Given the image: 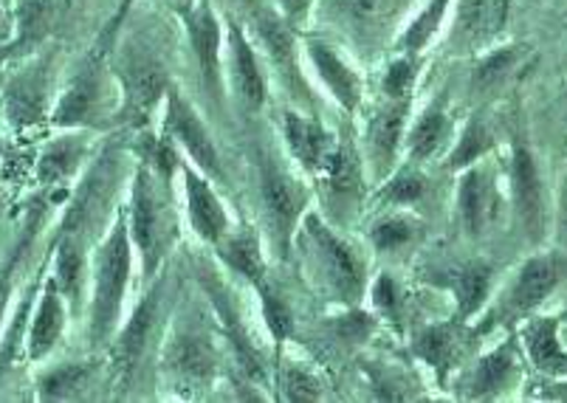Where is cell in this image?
Returning a JSON list of instances; mask_svg holds the SVG:
<instances>
[{"instance_id":"cell-11","label":"cell","mask_w":567,"mask_h":403,"mask_svg":"<svg viewBox=\"0 0 567 403\" xmlns=\"http://www.w3.org/2000/svg\"><path fill=\"white\" fill-rule=\"evenodd\" d=\"M215 350L200 335H175L167 348V366L187 386H204L215 375Z\"/></svg>"},{"instance_id":"cell-9","label":"cell","mask_w":567,"mask_h":403,"mask_svg":"<svg viewBox=\"0 0 567 403\" xmlns=\"http://www.w3.org/2000/svg\"><path fill=\"white\" fill-rule=\"evenodd\" d=\"M122 82H125L127 107L138 118L147 116L169 87L164 69L151 56H133L127 69L122 71Z\"/></svg>"},{"instance_id":"cell-41","label":"cell","mask_w":567,"mask_h":403,"mask_svg":"<svg viewBox=\"0 0 567 403\" xmlns=\"http://www.w3.org/2000/svg\"><path fill=\"white\" fill-rule=\"evenodd\" d=\"M368 333H370V319L362 317V313H355V317H348L342 322V335L348 341H362Z\"/></svg>"},{"instance_id":"cell-3","label":"cell","mask_w":567,"mask_h":403,"mask_svg":"<svg viewBox=\"0 0 567 403\" xmlns=\"http://www.w3.org/2000/svg\"><path fill=\"white\" fill-rule=\"evenodd\" d=\"M175 231V217L167 198L147 169H138L133 186V240L144 255V268L153 271Z\"/></svg>"},{"instance_id":"cell-21","label":"cell","mask_w":567,"mask_h":403,"mask_svg":"<svg viewBox=\"0 0 567 403\" xmlns=\"http://www.w3.org/2000/svg\"><path fill=\"white\" fill-rule=\"evenodd\" d=\"M494 215V200H492V186H488L486 175L481 169L463 175L461 184V217L468 235H483L492 224Z\"/></svg>"},{"instance_id":"cell-15","label":"cell","mask_w":567,"mask_h":403,"mask_svg":"<svg viewBox=\"0 0 567 403\" xmlns=\"http://www.w3.org/2000/svg\"><path fill=\"white\" fill-rule=\"evenodd\" d=\"M404 122H406V100H386V105H381L379 111H375V116L370 118L368 124L370 158H373V164H379L381 173L393 164L395 153H399Z\"/></svg>"},{"instance_id":"cell-7","label":"cell","mask_w":567,"mask_h":403,"mask_svg":"<svg viewBox=\"0 0 567 403\" xmlns=\"http://www.w3.org/2000/svg\"><path fill=\"white\" fill-rule=\"evenodd\" d=\"M260 195L268 224L275 226L277 235H288L302 211V189L297 186V180L275 164H266L260 175Z\"/></svg>"},{"instance_id":"cell-5","label":"cell","mask_w":567,"mask_h":403,"mask_svg":"<svg viewBox=\"0 0 567 403\" xmlns=\"http://www.w3.org/2000/svg\"><path fill=\"white\" fill-rule=\"evenodd\" d=\"M308 56H311L313 69H317L319 80L324 87L333 93V100L344 107V111H355L362 105V80L348 65L342 54L333 45L322 43V40H308Z\"/></svg>"},{"instance_id":"cell-8","label":"cell","mask_w":567,"mask_h":403,"mask_svg":"<svg viewBox=\"0 0 567 403\" xmlns=\"http://www.w3.org/2000/svg\"><path fill=\"white\" fill-rule=\"evenodd\" d=\"M404 9V0H333L331 12L350 38L375 40L381 31L390 29L399 12Z\"/></svg>"},{"instance_id":"cell-44","label":"cell","mask_w":567,"mask_h":403,"mask_svg":"<svg viewBox=\"0 0 567 403\" xmlns=\"http://www.w3.org/2000/svg\"><path fill=\"white\" fill-rule=\"evenodd\" d=\"M9 273H12V268H9V271H3V277H0V319H3V310H7L9 293H12V286H9Z\"/></svg>"},{"instance_id":"cell-20","label":"cell","mask_w":567,"mask_h":403,"mask_svg":"<svg viewBox=\"0 0 567 403\" xmlns=\"http://www.w3.org/2000/svg\"><path fill=\"white\" fill-rule=\"evenodd\" d=\"M156 308H158L156 297L144 299V302L136 308V313L131 317V322H127V328L122 330V335H118L116 366L122 370V375H131V372L136 370L138 359H142L144 353V344H147V339H151L153 322H156Z\"/></svg>"},{"instance_id":"cell-39","label":"cell","mask_w":567,"mask_h":403,"mask_svg":"<svg viewBox=\"0 0 567 403\" xmlns=\"http://www.w3.org/2000/svg\"><path fill=\"white\" fill-rule=\"evenodd\" d=\"M282 392H286L288 401H319V384L297 366H288L286 375H282Z\"/></svg>"},{"instance_id":"cell-37","label":"cell","mask_w":567,"mask_h":403,"mask_svg":"<svg viewBox=\"0 0 567 403\" xmlns=\"http://www.w3.org/2000/svg\"><path fill=\"white\" fill-rule=\"evenodd\" d=\"M260 293H262V313H266V324L268 330H271V335H275L277 341L288 339L293 328L288 304L282 302V299H277V293H271L268 288H260Z\"/></svg>"},{"instance_id":"cell-31","label":"cell","mask_w":567,"mask_h":403,"mask_svg":"<svg viewBox=\"0 0 567 403\" xmlns=\"http://www.w3.org/2000/svg\"><path fill=\"white\" fill-rule=\"evenodd\" d=\"M488 282H492V271L486 266H466L455 273L452 288H455L457 308H461L463 317L481 308L488 293Z\"/></svg>"},{"instance_id":"cell-43","label":"cell","mask_w":567,"mask_h":403,"mask_svg":"<svg viewBox=\"0 0 567 403\" xmlns=\"http://www.w3.org/2000/svg\"><path fill=\"white\" fill-rule=\"evenodd\" d=\"M280 7L286 12V18H300L311 7V0H280Z\"/></svg>"},{"instance_id":"cell-17","label":"cell","mask_w":567,"mask_h":403,"mask_svg":"<svg viewBox=\"0 0 567 403\" xmlns=\"http://www.w3.org/2000/svg\"><path fill=\"white\" fill-rule=\"evenodd\" d=\"M60 286H56V279L51 277L45 282L43 293H40V308L34 313L32 330H29V353L32 359H43L51 348L56 344V339L63 335L65 328V308H63V297H60Z\"/></svg>"},{"instance_id":"cell-13","label":"cell","mask_w":567,"mask_h":403,"mask_svg":"<svg viewBox=\"0 0 567 403\" xmlns=\"http://www.w3.org/2000/svg\"><path fill=\"white\" fill-rule=\"evenodd\" d=\"M189 43L198 56L200 74L209 87H218L220 80V23L209 3H200L198 9L187 12Z\"/></svg>"},{"instance_id":"cell-26","label":"cell","mask_w":567,"mask_h":403,"mask_svg":"<svg viewBox=\"0 0 567 403\" xmlns=\"http://www.w3.org/2000/svg\"><path fill=\"white\" fill-rule=\"evenodd\" d=\"M220 257L235 268L237 273H244L251 282H262V273H266V262H262L260 246L251 235H237L220 240Z\"/></svg>"},{"instance_id":"cell-1","label":"cell","mask_w":567,"mask_h":403,"mask_svg":"<svg viewBox=\"0 0 567 403\" xmlns=\"http://www.w3.org/2000/svg\"><path fill=\"white\" fill-rule=\"evenodd\" d=\"M306 255L313 262V277L337 299H355L362 293V262L339 237L319 224L317 217L306 220Z\"/></svg>"},{"instance_id":"cell-34","label":"cell","mask_w":567,"mask_h":403,"mask_svg":"<svg viewBox=\"0 0 567 403\" xmlns=\"http://www.w3.org/2000/svg\"><path fill=\"white\" fill-rule=\"evenodd\" d=\"M87 381L85 366H60V370L49 372L43 381H40V397L45 401H60V397H71L82 390V384Z\"/></svg>"},{"instance_id":"cell-2","label":"cell","mask_w":567,"mask_h":403,"mask_svg":"<svg viewBox=\"0 0 567 403\" xmlns=\"http://www.w3.org/2000/svg\"><path fill=\"white\" fill-rule=\"evenodd\" d=\"M127 279H131V242H127L125 224L118 220L111 237L102 246L100 262H96V293H94V335L105 339L116 324L122 297H125Z\"/></svg>"},{"instance_id":"cell-32","label":"cell","mask_w":567,"mask_h":403,"mask_svg":"<svg viewBox=\"0 0 567 403\" xmlns=\"http://www.w3.org/2000/svg\"><path fill=\"white\" fill-rule=\"evenodd\" d=\"M56 286L65 293V299L76 302L80 299V286H82V255L80 248L71 240H65L56 251Z\"/></svg>"},{"instance_id":"cell-12","label":"cell","mask_w":567,"mask_h":403,"mask_svg":"<svg viewBox=\"0 0 567 403\" xmlns=\"http://www.w3.org/2000/svg\"><path fill=\"white\" fill-rule=\"evenodd\" d=\"M229 56H231V82H235L240 100L249 107H260L266 102V76L260 71L255 51H251L249 40L240 31V25L229 23Z\"/></svg>"},{"instance_id":"cell-29","label":"cell","mask_w":567,"mask_h":403,"mask_svg":"<svg viewBox=\"0 0 567 403\" xmlns=\"http://www.w3.org/2000/svg\"><path fill=\"white\" fill-rule=\"evenodd\" d=\"M450 3L452 0H430V7L412 20L410 29L401 34V49H404L406 54H417V51H424L426 45H430V40L441 31L443 14H446Z\"/></svg>"},{"instance_id":"cell-28","label":"cell","mask_w":567,"mask_h":403,"mask_svg":"<svg viewBox=\"0 0 567 403\" xmlns=\"http://www.w3.org/2000/svg\"><path fill=\"white\" fill-rule=\"evenodd\" d=\"M512 366H514V355L508 348H499L494 350L488 359H483L477 364V370L472 372V384H468V395L481 397V395H492L497 392L499 386L508 381L512 375Z\"/></svg>"},{"instance_id":"cell-27","label":"cell","mask_w":567,"mask_h":403,"mask_svg":"<svg viewBox=\"0 0 567 403\" xmlns=\"http://www.w3.org/2000/svg\"><path fill=\"white\" fill-rule=\"evenodd\" d=\"M525 49L523 45H508V49H494L477 62L474 69V87L477 91H492L499 82H505L512 76V71L517 69V62L523 60Z\"/></svg>"},{"instance_id":"cell-10","label":"cell","mask_w":567,"mask_h":403,"mask_svg":"<svg viewBox=\"0 0 567 403\" xmlns=\"http://www.w3.org/2000/svg\"><path fill=\"white\" fill-rule=\"evenodd\" d=\"M251 25H255L260 43L266 45L268 60L275 62L280 74H288L293 82L300 80V71H297V40H293V31L286 23V18L266 7H255Z\"/></svg>"},{"instance_id":"cell-23","label":"cell","mask_w":567,"mask_h":403,"mask_svg":"<svg viewBox=\"0 0 567 403\" xmlns=\"http://www.w3.org/2000/svg\"><path fill=\"white\" fill-rule=\"evenodd\" d=\"M96 96H100V80H96V74H82L63 93V100H60V105L54 111V124H60V127L82 124L94 113Z\"/></svg>"},{"instance_id":"cell-36","label":"cell","mask_w":567,"mask_h":403,"mask_svg":"<svg viewBox=\"0 0 567 403\" xmlns=\"http://www.w3.org/2000/svg\"><path fill=\"white\" fill-rule=\"evenodd\" d=\"M415 237V226L406 217H386L373 229V242L381 251H395Z\"/></svg>"},{"instance_id":"cell-38","label":"cell","mask_w":567,"mask_h":403,"mask_svg":"<svg viewBox=\"0 0 567 403\" xmlns=\"http://www.w3.org/2000/svg\"><path fill=\"white\" fill-rule=\"evenodd\" d=\"M412 85H415V62L410 56H401V60H395L390 65V71L384 76L386 100H406Z\"/></svg>"},{"instance_id":"cell-14","label":"cell","mask_w":567,"mask_h":403,"mask_svg":"<svg viewBox=\"0 0 567 403\" xmlns=\"http://www.w3.org/2000/svg\"><path fill=\"white\" fill-rule=\"evenodd\" d=\"M187 180V204H189V217H193V226L204 240L220 242L229 229V217H226L224 204H220L218 195L209 189L200 175H195V169L184 173Z\"/></svg>"},{"instance_id":"cell-19","label":"cell","mask_w":567,"mask_h":403,"mask_svg":"<svg viewBox=\"0 0 567 403\" xmlns=\"http://www.w3.org/2000/svg\"><path fill=\"white\" fill-rule=\"evenodd\" d=\"M514 193H517V206L525 226L530 231L543 229V184H539V169H536L534 155L523 147H517V153H514Z\"/></svg>"},{"instance_id":"cell-16","label":"cell","mask_w":567,"mask_h":403,"mask_svg":"<svg viewBox=\"0 0 567 403\" xmlns=\"http://www.w3.org/2000/svg\"><path fill=\"white\" fill-rule=\"evenodd\" d=\"M286 136L291 144V153L313 173H322L328 158L337 149L333 136H328L313 118L300 116V113H286Z\"/></svg>"},{"instance_id":"cell-18","label":"cell","mask_w":567,"mask_h":403,"mask_svg":"<svg viewBox=\"0 0 567 403\" xmlns=\"http://www.w3.org/2000/svg\"><path fill=\"white\" fill-rule=\"evenodd\" d=\"M559 262L554 257H534V260L525 262L512 291L514 310L525 313V310H534L536 304L545 302V297L559 286Z\"/></svg>"},{"instance_id":"cell-40","label":"cell","mask_w":567,"mask_h":403,"mask_svg":"<svg viewBox=\"0 0 567 403\" xmlns=\"http://www.w3.org/2000/svg\"><path fill=\"white\" fill-rule=\"evenodd\" d=\"M421 195H424V178H417V175H401L399 180L386 186V198L393 204H412Z\"/></svg>"},{"instance_id":"cell-30","label":"cell","mask_w":567,"mask_h":403,"mask_svg":"<svg viewBox=\"0 0 567 403\" xmlns=\"http://www.w3.org/2000/svg\"><path fill=\"white\" fill-rule=\"evenodd\" d=\"M461 350V335L452 328H432L417 339V353L424 355L426 364L435 366V370H446V366L455 364Z\"/></svg>"},{"instance_id":"cell-45","label":"cell","mask_w":567,"mask_h":403,"mask_svg":"<svg viewBox=\"0 0 567 403\" xmlns=\"http://www.w3.org/2000/svg\"><path fill=\"white\" fill-rule=\"evenodd\" d=\"M169 3H173V7L178 9V12H182V14L193 12V9H195V0H169Z\"/></svg>"},{"instance_id":"cell-22","label":"cell","mask_w":567,"mask_h":403,"mask_svg":"<svg viewBox=\"0 0 567 403\" xmlns=\"http://www.w3.org/2000/svg\"><path fill=\"white\" fill-rule=\"evenodd\" d=\"M324 175V184H328V195H331V200H337V204H355V198H359V162H355V153L350 147H344V144H337V149H333V155L328 158V164H324L322 169Z\"/></svg>"},{"instance_id":"cell-4","label":"cell","mask_w":567,"mask_h":403,"mask_svg":"<svg viewBox=\"0 0 567 403\" xmlns=\"http://www.w3.org/2000/svg\"><path fill=\"white\" fill-rule=\"evenodd\" d=\"M164 100H167L169 136L182 142V147L187 149L189 158H193L200 169L220 175V164H218V153H215V144H213V138H209V133H206L204 122L198 118V113L193 111V105H189V102L184 100L182 93L175 91V87H167Z\"/></svg>"},{"instance_id":"cell-25","label":"cell","mask_w":567,"mask_h":403,"mask_svg":"<svg viewBox=\"0 0 567 403\" xmlns=\"http://www.w3.org/2000/svg\"><path fill=\"white\" fill-rule=\"evenodd\" d=\"M443 136H446V113H443V105H430L412 127L410 155L415 162H424V158L441 149Z\"/></svg>"},{"instance_id":"cell-35","label":"cell","mask_w":567,"mask_h":403,"mask_svg":"<svg viewBox=\"0 0 567 403\" xmlns=\"http://www.w3.org/2000/svg\"><path fill=\"white\" fill-rule=\"evenodd\" d=\"M492 147V133L483 127L481 122H472L466 127V133L461 136V142H457V147L452 149L450 155V167H466V164L477 162L486 149Z\"/></svg>"},{"instance_id":"cell-6","label":"cell","mask_w":567,"mask_h":403,"mask_svg":"<svg viewBox=\"0 0 567 403\" xmlns=\"http://www.w3.org/2000/svg\"><path fill=\"white\" fill-rule=\"evenodd\" d=\"M508 20V0H461L452 40L463 49L486 45L503 31Z\"/></svg>"},{"instance_id":"cell-24","label":"cell","mask_w":567,"mask_h":403,"mask_svg":"<svg viewBox=\"0 0 567 403\" xmlns=\"http://www.w3.org/2000/svg\"><path fill=\"white\" fill-rule=\"evenodd\" d=\"M525 341H528L530 359L543 366V370H567V355L561 353L559 339H556L554 319H536L525 330Z\"/></svg>"},{"instance_id":"cell-33","label":"cell","mask_w":567,"mask_h":403,"mask_svg":"<svg viewBox=\"0 0 567 403\" xmlns=\"http://www.w3.org/2000/svg\"><path fill=\"white\" fill-rule=\"evenodd\" d=\"M82 158V144L74 138H63L56 142L54 147L45 149L43 164H40V178L43 180H60L76 167V162Z\"/></svg>"},{"instance_id":"cell-42","label":"cell","mask_w":567,"mask_h":403,"mask_svg":"<svg viewBox=\"0 0 567 403\" xmlns=\"http://www.w3.org/2000/svg\"><path fill=\"white\" fill-rule=\"evenodd\" d=\"M375 304L386 310L395 304V286L386 277H381L379 282H375Z\"/></svg>"}]
</instances>
